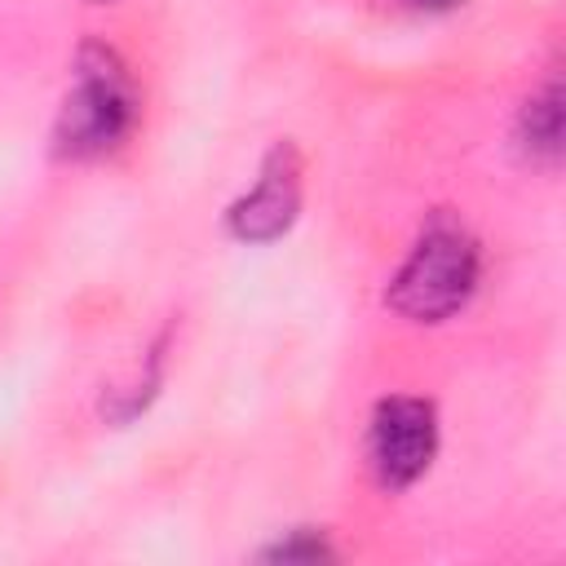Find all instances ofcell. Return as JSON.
Wrapping results in <instances>:
<instances>
[{
  "label": "cell",
  "instance_id": "obj_1",
  "mask_svg": "<svg viewBox=\"0 0 566 566\" xmlns=\"http://www.w3.org/2000/svg\"><path fill=\"white\" fill-rule=\"evenodd\" d=\"M142 97L128 62L106 40H84L75 49V84L53 119V150L62 159H97L128 142L137 128Z\"/></svg>",
  "mask_w": 566,
  "mask_h": 566
},
{
  "label": "cell",
  "instance_id": "obj_2",
  "mask_svg": "<svg viewBox=\"0 0 566 566\" xmlns=\"http://www.w3.org/2000/svg\"><path fill=\"white\" fill-rule=\"evenodd\" d=\"M478 279H482L478 239L451 212H433L420 239L411 243V252L402 256V265L394 270L385 287V305L407 323H447L473 301Z\"/></svg>",
  "mask_w": 566,
  "mask_h": 566
},
{
  "label": "cell",
  "instance_id": "obj_3",
  "mask_svg": "<svg viewBox=\"0 0 566 566\" xmlns=\"http://www.w3.org/2000/svg\"><path fill=\"white\" fill-rule=\"evenodd\" d=\"M438 407L420 394H389L367 420V464L385 491L416 486L438 455Z\"/></svg>",
  "mask_w": 566,
  "mask_h": 566
},
{
  "label": "cell",
  "instance_id": "obj_4",
  "mask_svg": "<svg viewBox=\"0 0 566 566\" xmlns=\"http://www.w3.org/2000/svg\"><path fill=\"white\" fill-rule=\"evenodd\" d=\"M305 177V159L296 150L292 137H279L265 155H261V172H256V186L243 190L230 208H226V234L248 243V248H261V243H274L283 239L296 217H301V181Z\"/></svg>",
  "mask_w": 566,
  "mask_h": 566
},
{
  "label": "cell",
  "instance_id": "obj_5",
  "mask_svg": "<svg viewBox=\"0 0 566 566\" xmlns=\"http://www.w3.org/2000/svg\"><path fill=\"white\" fill-rule=\"evenodd\" d=\"M517 146L535 164H557L562 159V137H566V111H562V84L548 80L539 93H531L517 111Z\"/></svg>",
  "mask_w": 566,
  "mask_h": 566
},
{
  "label": "cell",
  "instance_id": "obj_6",
  "mask_svg": "<svg viewBox=\"0 0 566 566\" xmlns=\"http://www.w3.org/2000/svg\"><path fill=\"white\" fill-rule=\"evenodd\" d=\"M164 358H168V332L155 336V345L146 349V363H142V371L133 376V385H128V389H111V394L102 398V416H106L111 424H128V420H137V416L150 407V398H155L159 385H164Z\"/></svg>",
  "mask_w": 566,
  "mask_h": 566
},
{
  "label": "cell",
  "instance_id": "obj_7",
  "mask_svg": "<svg viewBox=\"0 0 566 566\" xmlns=\"http://www.w3.org/2000/svg\"><path fill=\"white\" fill-rule=\"evenodd\" d=\"M256 557L261 562H274V566H318V562H336V548H332L327 531L296 526V531L279 535L274 544H265Z\"/></svg>",
  "mask_w": 566,
  "mask_h": 566
},
{
  "label": "cell",
  "instance_id": "obj_8",
  "mask_svg": "<svg viewBox=\"0 0 566 566\" xmlns=\"http://www.w3.org/2000/svg\"><path fill=\"white\" fill-rule=\"evenodd\" d=\"M411 9H424V13H447V9H455V4H464V0H407Z\"/></svg>",
  "mask_w": 566,
  "mask_h": 566
},
{
  "label": "cell",
  "instance_id": "obj_9",
  "mask_svg": "<svg viewBox=\"0 0 566 566\" xmlns=\"http://www.w3.org/2000/svg\"><path fill=\"white\" fill-rule=\"evenodd\" d=\"M93 4H111V0H93Z\"/></svg>",
  "mask_w": 566,
  "mask_h": 566
}]
</instances>
